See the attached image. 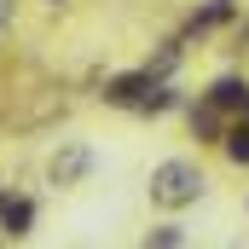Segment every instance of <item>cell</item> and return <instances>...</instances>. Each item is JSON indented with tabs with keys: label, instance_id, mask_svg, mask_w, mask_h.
<instances>
[{
	"label": "cell",
	"instance_id": "obj_7",
	"mask_svg": "<svg viewBox=\"0 0 249 249\" xmlns=\"http://www.w3.org/2000/svg\"><path fill=\"white\" fill-rule=\"evenodd\" d=\"M191 127H197L203 139H214V133H220V110H214L209 99H203V105H191Z\"/></svg>",
	"mask_w": 249,
	"mask_h": 249
},
{
	"label": "cell",
	"instance_id": "obj_4",
	"mask_svg": "<svg viewBox=\"0 0 249 249\" xmlns=\"http://www.w3.org/2000/svg\"><path fill=\"white\" fill-rule=\"evenodd\" d=\"M35 226V203L29 197H6L0 203V238H29Z\"/></svg>",
	"mask_w": 249,
	"mask_h": 249
},
{
	"label": "cell",
	"instance_id": "obj_5",
	"mask_svg": "<svg viewBox=\"0 0 249 249\" xmlns=\"http://www.w3.org/2000/svg\"><path fill=\"white\" fill-rule=\"evenodd\" d=\"M209 105H214V110H249V81L220 75V81L209 87Z\"/></svg>",
	"mask_w": 249,
	"mask_h": 249
},
{
	"label": "cell",
	"instance_id": "obj_3",
	"mask_svg": "<svg viewBox=\"0 0 249 249\" xmlns=\"http://www.w3.org/2000/svg\"><path fill=\"white\" fill-rule=\"evenodd\" d=\"M151 87H157V81H151L145 70H133V75H110V81H105V99H110V105H122V110H145Z\"/></svg>",
	"mask_w": 249,
	"mask_h": 249
},
{
	"label": "cell",
	"instance_id": "obj_1",
	"mask_svg": "<svg viewBox=\"0 0 249 249\" xmlns=\"http://www.w3.org/2000/svg\"><path fill=\"white\" fill-rule=\"evenodd\" d=\"M203 191H209V174L191 162V157H168V162H157L151 168V203L157 209H191V203H203Z\"/></svg>",
	"mask_w": 249,
	"mask_h": 249
},
{
	"label": "cell",
	"instance_id": "obj_9",
	"mask_svg": "<svg viewBox=\"0 0 249 249\" xmlns=\"http://www.w3.org/2000/svg\"><path fill=\"white\" fill-rule=\"evenodd\" d=\"M232 18V0H209L197 18H191V29H214V23H226Z\"/></svg>",
	"mask_w": 249,
	"mask_h": 249
},
{
	"label": "cell",
	"instance_id": "obj_8",
	"mask_svg": "<svg viewBox=\"0 0 249 249\" xmlns=\"http://www.w3.org/2000/svg\"><path fill=\"white\" fill-rule=\"evenodd\" d=\"M145 249H186V226H151Z\"/></svg>",
	"mask_w": 249,
	"mask_h": 249
},
{
	"label": "cell",
	"instance_id": "obj_6",
	"mask_svg": "<svg viewBox=\"0 0 249 249\" xmlns=\"http://www.w3.org/2000/svg\"><path fill=\"white\" fill-rule=\"evenodd\" d=\"M220 139H226V157H232L238 168H249V122H232Z\"/></svg>",
	"mask_w": 249,
	"mask_h": 249
},
{
	"label": "cell",
	"instance_id": "obj_2",
	"mask_svg": "<svg viewBox=\"0 0 249 249\" xmlns=\"http://www.w3.org/2000/svg\"><path fill=\"white\" fill-rule=\"evenodd\" d=\"M47 174H53V186H81L87 174H93V145H81V139H70V145H58L53 151V162H47Z\"/></svg>",
	"mask_w": 249,
	"mask_h": 249
}]
</instances>
